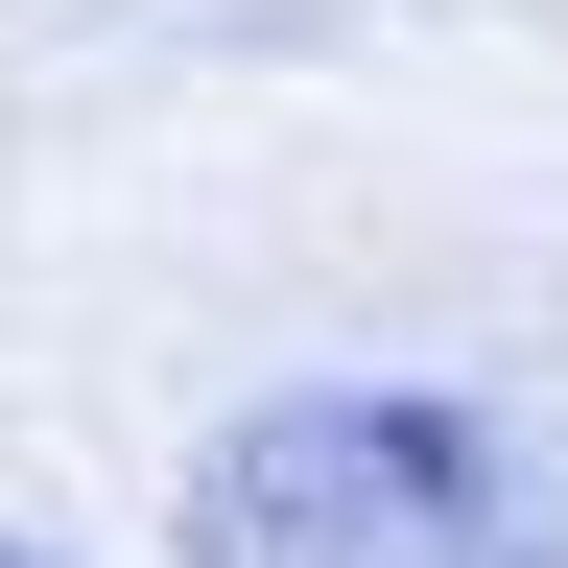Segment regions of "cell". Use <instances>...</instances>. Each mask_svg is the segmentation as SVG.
Instances as JSON below:
<instances>
[{
    "mask_svg": "<svg viewBox=\"0 0 568 568\" xmlns=\"http://www.w3.org/2000/svg\"><path fill=\"white\" fill-rule=\"evenodd\" d=\"M190 568H545V497L450 403H261L190 497Z\"/></svg>",
    "mask_w": 568,
    "mask_h": 568,
    "instance_id": "cell-1",
    "label": "cell"
},
{
    "mask_svg": "<svg viewBox=\"0 0 568 568\" xmlns=\"http://www.w3.org/2000/svg\"><path fill=\"white\" fill-rule=\"evenodd\" d=\"M0 568H48V545H0Z\"/></svg>",
    "mask_w": 568,
    "mask_h": 568,
    "instance_id": "cell-2",
    "label": "cell"
}]
</instances>
